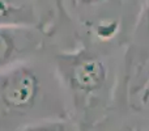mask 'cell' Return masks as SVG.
<instances>
[{"mask_svg":"<svg viewBox=\"0 0 149 131\" xmlns=\"http://www.w3.org/2000/svg\"><path fill=\"white\" fill-rule=\"evenodd\" d=\"M71 117L52 59V47L0 74V131Z\"/></svg>","mask_w":149,"mask_h":131,"instance_id":"7a4b0ae2","label":"cell"},{"mask_svg":"<svg viewBox=\"0 0 149 131\" xmlns=\"http://www.w3.org/2000/svg\"><path fill=\"white\" fill-rule=\"evenodd\" d=\"M50 39L45 28L0 26V74L50 49Z\"/></svg>","mask_w":149,"mask_h":131,"instance_id":"277c9868","label":"cell"},{"mask_svg":"<svg viewBox=\"0 0 149 131\" xmlns=\"http://www.w3.org/2000/svg\"><path fill=\"white\" fill-rule=\"evenodd\" d=\"M141 0H56L64 28L76 38L127 46Z\"/></svg>","mask_w":149,"mask_h":131,"instance_id":"3957f363","label":"cell"},{"mask_svg":"<svg viewBox=\"0 0 149 131\" xmlns=\"http://www.w3.org/2000/svg\"><path fill=\"white\" fill-rule=\"evenodd\" d=\"M52 59L67 98L71 118L85 131L114 109L126 105V47L67 37L52 47Z\"/></svg>","mask_w":149,"mask_h":131,"instance_id":"6da1fadb","label":"cell"},{"mask_svg":"<svg viewBox=\"0 0 149 131\" xmlns=\"http://www.w3.org/2000/svg\"><path fill=\"white\" fill-rule=\"evenodd\" d=\"M126 105L140 111L149 121V67L127 89Z\"/></svg>","mask_w":149,"mask_h":131,"instance_id":"ba28073f","label":"cell"},{"mask_svg":"<svg viewBox=\"0 0 149 131\" xmlns=\"http://www.w3.org/2000/svg\"><path fill=\"white\" fill-rule=\"evenodd\" d=\"M17 131H81V127L71 117H62L41 119L26 125Z\"/></svg>","mask_w":149,"mask_h":131,"instance_id":"9c48e42d","label":"cell"},{"mask_svg":"<svg viewBox=\"0 0 149 131\" xmlns=\"http://www.w3.org/2000/svg\"><path fill=\"white\" fill-rule=\"evenodd\" d=\"M56 1L0 0V26L47 28L55 17Z\"/></svg>","mask_w":149,"mask_h":131,"instance_id":"8992f818","label":"cell"},{"mask_svg":"<svg viewBox=\"0 0 149 131\" xmlns=\"http://www.w3.org/2000/svg\"><path fill=\"white\" fill-rule=\"evenodd\" d=\"M149 67V0H141L126 46L124 98L127 89Z\"/></svg>","mask_w":149,"mask_h":131,"instance_id":"5b68a950","label":"cell"},{"mask_svg":"<svg viewBox=\"0 0 149 131\" xmlns=\"http://www.w3.org/2000/svg\"><path fill=\"white\" fill-rule=\"evenodd\" d=\"M85 131H149V121L140 111L123 105Z\"/></svg>","mask_w":149,"mask_h":131,"instance_id":"52a82bcc","label":"cell"}]
</instances>
